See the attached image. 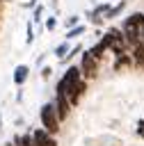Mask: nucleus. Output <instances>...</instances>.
Returning a JSON list of instances; mask_svg holds the SVG:
<instances>
[{"instance_id":"f257e3e1","label":"nucleus","mask_w":144,"mask_h":146,"mask_svg":"<svg viewBox=\"0 0 144 146\" xmlns=\"http://www.w3.org/2000/svg\"><path fill=\"white\" fill-rule=\"evenodd\" d=\"M139 21H142V14L135 11V14H130V16L123 21V25H121V32H123V39H126L128 46L139 43Z\"/></svg>"},{"instance_id":"f03ea898","label":"nucleus","mask_w":144,"mask_h":146,"mask_svg":"<svg viewBox=\"0 0 144 146\" xmlns=\"http://www.w3.org/2000/svg\"><path fill=\"white\" fill-rule=\"evenodd\" d=\"M39 116H41L43 130H48L50 135H55L59 130V119H57V112H55V105L53 103H43L41 110H39Z\"/></svg>"},{"instance_id":"7ed1b4c3","label":"nucleus","mask_w":144,"mask_h":146,"mask_svg":"<svg viewBox=\"0 0 144 146\" xmlns=\"http://www.w3.org/2000/svg\"><path fill=\"white\" fill-rule=\"evenodd\" d=\"M80 73H82L85 80H91V78L98 75V62L89 55V50H85L80 55Z\"/></svg>"},{"instance_id":"20e7f679","label":"nucleus","mask_w":144,"mask_h":146,"mask_svg":"<svg viewBox=\"0 0 144 146\" xmlns=\"http://www.w3.org/2000/svg\"><path fill=\"white\" fill-rule=\"evenodd\" d=\"M82 80V73H80V66H69L66 68V73L62 75V82H64V87H66V91L69 89H73L78 82Z\"/></svg>"},{"instance_id":"39448f33","label":"nucleus","mask_w":144,"mask_h":146,"mask_svg":"<svg viewBox=\"0 0 144 146\" xmlns=\"http://www.w3.org/2000/svg\"><path fill=\"white\" fill-rule=\"evenodd\" d=\"M55 112H57V119L59 121H64L66 116H69V107H71V103H69V98H66V94H57L55 96Z\"/></svg>"},{"instance_id":"423d86ee","label":"nucleus","mask_w":144,"mask_h":146,"mask_svg":"<svg viewBox=\"0 0 144 146\" xmlns=\"http://www.w3.org/2000/svg\"><path fill=\"white\" fill-rule=\"evenodd\" d=\"M32 139H34V144H37V146H57L55 137H53L48 130H43V128L34 130V132H32Z\"/></svg>"},{"instance_id":"0eeeda50","label":"nucleus","mask_w":144,"mask_h":146,"mask_svg":"<svg viewBox=\"0 0 144 146\" xmlns=\"http://www.w3.org/2000/svg\"><path fill=\"white\" fill-rule=\"evenodd\" d=\"M107 48H110V39L103 34V39H98V41H96V43L89 48V55H91L96 62H101V59H103V52H105Z\"/></svg>"},{"instance_id":"6e6552de","label":"nucleus","mask_w":144,"mask_h":146,"mask_svg":"<svg viewBox=\"0 0 144 146\" xmlns=\"http://www.w3.org/2000/svg\"><path fill=\"white\" fill-rule=\"evenodd\" d=\"M30 78V66L27 64H18L16 68H14V73H11V80H14V84L16 87H21V84H25V80Z\"/></svg>"},{"instance_id":"1a4fd4ad","label":"nucleus","mask_w":144,"mask_h":146,"mask_svg":"<svg viewBox=\"0 0 144 146\" xmlns=\"http://www.w3.org/2000/svg\"><path fill=\"white\" fill-rule=\"evenodd\" d=\"M130 55H133V62L139 68H144V46H142V41L135 43V46H130Z\"/></svg>"},{"instance_id":"9d476101","label":"nucleus","mask_w":144,"mask_h":146,"mask_svg":"<svg viewBox=\"0 0 144 146\" xmlns=\"http://www.w3.org/2000/svg\"><path fill=\"white\" fill-rule=\"evenodd\" d=\"M82 32H85V25H82V23H78V25H73V27H69L64 36H66V41H73V39H78V36L82 34Z\"/></svg>"},{"instance_id":"9b49d317","label":"nucleus","mask_w":144,"mask_h":146,"mask_svg":"<svg viewBox=\"0 0 144 146\" xmlns=\"http://www.w3.org/2000/svg\"><path fill=\"white\" fill-rule=\"evenodd\" d=\"M14 146H37V144H34L32 135H18V137H14Z\"/></svg>"},{"instance_id":"f8f14e48","label":"nucleus","mask_w":144,"mask_h":146,"mask_svg":"<svg viewBox=\"0 0 144 146\" xmlns=\"http://www.w3.org/2000/svg\"><path fill=\"white\" fill-rule=\"evenodd\" d=\"M123 7H126V0H121V2H117V5H112V7H110V11L105 14V18H117V16L123 11Z\"/></svg>"},{"instance_id":"ddd939ff","label":"nucleus","mask_w":144,"mask_h":146,"mask_svg":"<svg viewBox=\"0 0 144 146\" xmlns=\"http://www.w3.org/2000/svg\"><path fill=\"white\" fill-rule=\"evenodd\" d=\"M107 11H110V5H107V2H101V5L94 7V11H89V14H91V16H101V14H107ZM103 18H105V16H103Z\"/></svg>"},{"instance_id":"4468645a","label":"nucleus","mask_w":144,"mask_h":146,"mask_svg":"<svg viewBox=\"0 0 144 146\" xmlns=\"http://www.w3.org/2000/svg\"><path fill=\"white\" fill-rule=\"evenodd\" d=\"M41 21H43V7L37 5V7L32 9V23H41Z\"/></svg>"},{"instance_id":"2eb2a0df","label":"nucleus","mask_w":144,"mask_h":146,"mask_svg":"<svg viewBox=\"0 0 144 146\" xmlns=\"http://www.w3.org/2000/svg\"><path fill=\"white\" fill-rule=\"evenodd\" d=\"M69 50H71V46L64 41V43H59V46L55 48V57H59V59H62V57H66V52H69Z\"/></svg>"},{"instance_id":"dca6fc26","label":"nucleus","mask_w":144,"mask_h":146,"mask_svg":"<svg viewBox=\"0 0 144 146\" xmlns=\"http://www.w3.org/2000/svg\"><path fill=\"white\" fill-rule=\"evenodd\" d=\"M80 23V16L78 14H71V16H66V21H64V27L69 30V27H73V25H78Z\"/></svg>"},{"instance_id":"f3484780","label":"nucleus","mask_w":144,"mask_h":146,"mask_svg":"<svg viewBox=\"0 0 144 146\" xmlns=\"http://www.w3.org/2000/svg\"><path fill=\"white\" fill-rule=\"evenodd\" d=\"M43 27H46L48 32H53V30L57 27V18H55V16H48V18L43 21Z\"/></svg>"},{"instance_id":"a211bd4d","label":"nucleus","mask_w":144,"mask_h":146,"mask_svg":"<svg viewBox=\"0 0 144 146\" xmlns=\"http://www.w3.org/2000/svg\"><path fill=\"white\" fill-rule=\"evenodd\" d=\"M32 25H34V23L30 21V23H27V36H25V43H27V46L34 43V27H32Z\"/></svg>"},{"instance_id":"6ab92c4d","label":"nucleus","mask_w":144,"mask_h":146,"mask_svg":"<svg viewBox=\"0 0 144 146\" xmlns=\"http://www.w3.org/2000/svg\"><path fill=\"white\" fill-rule=\"evenodd\" d=\"M50 73H53V68H50V66H43V68H41V78H43V80H48V78H50Z\"/></svg>"},{"instance_id":"aec40b11","label":"nucleus","mask_w":144,"mask_h":146,"mask_svg":"<svg viewBox=\"0 0 144 146\" xmlns=\"http://www.w3.org/2000/svg\"><path fill=\"white\" fill-rule=\"evenodd\" d=\"M37 5H39V0H30V2H25V5H23V7H27V9H34V7H37Z\"/></svg>"},{"instance_id":"412c9836","label":"nucleus","mask_w":144,"mask_h":146,"mask_svg":"<svg viewBox=\"0 0 144 146\" xmlns=\"http://www.w3.org/2000/svg\"><path fill=\"white\" fill-rule=\"evenodd\" d=\"M137 135H139V137H144V121H139V123H137Z\"/></svg>"},{"instance_id":"4be33fe9","label":"nucleus","mask_w":144,"mask_h":146,"mask_svg":"<svg viewBox=\"0 0 144 146\" xmlns=\"http://www.w3.org/2000/svg\"><path fill=\"white\" fill-rule=\"evenodd\" d=\"M89 16H91V14H89ZM91 23H94V25H101L103 18H101V16H91Z\"/></svg>"},{"instance_id":"5701e85b","label":"nucleus","mask_w":144,"mask_h":146,"mask_svg":"<svg viewBox=\"0 0 144 146\" xmlns=\"http://www.w3.org/2000/svg\"><path fill=\"white\" fill-rule=\"evenodd\" d=\"M0 128H2V116H0Z\"/></svg>"}]
</instances>
